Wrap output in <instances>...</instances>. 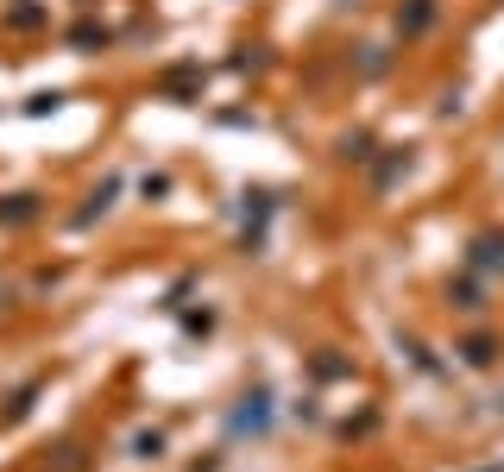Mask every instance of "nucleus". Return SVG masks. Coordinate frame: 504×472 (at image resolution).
Segmentation results:
<instances>
[{
  "instance_id": "f257e3e1",
  "label": "nucleus",
  "mask_w": 504,
  "mask_h": 472,
  "mask_svg": "<svg viewBox=\"0 0 504 472\" xmlns=\"http://www.w3.org/2000/svg\"><path fill=\"white\" fill-rule=\"evenodd\" d=\"M435 13H441V0H403V6H397V32H403V38H416V32H429V25H435Z\"/></svg>"
},
{
  "instance_id": "f03ea898",
  "label": "nucleus",
  "mask_w": 504,
  "mask_h": 472,
  "mask_svg": "<svg viewBox=\"0 0 504 472\" xmlns=\"http://www.w3.org/2000/svg\"><path fill=\"white\" fill-rule=\"evenodd\" d=\"M473 265H480V271H504V234H480L473 239Z\"/></svg>"
},
{
  "instance_id": "7ed1b4c3",
  "label": "nucleus",
  "mask_w": 504,
  "mask_h": 472,
  "mask_svg": "<svg viewBox=\"0 0 504 472\" xmlns=\"http://www.w3.org/2000/svg\"><path fill=\"white\" fill-rule=\"evenodd\" d=\"M454 353L467 359V365H492V359H499V341H492V334H473V341H460Z\"/></svg>"
},
{
  "instance_id": "20e7f679",
  "label": "nucleus",
  "mask_w": 504,
  "mask_h": 472,
  "mask_svg": "<svg viewBox=\"0 0 504 472\" xmlns=\"http://www.w3.org/2000/svg\"><path fill=\"white\" fill-rule=\"evenodd\" d=\"M70 44H76V51H102V44H108V25H95V19H89V25H76V32H70Z\"/></svg>"
},
{
  "instance_id": "39448f33",
  "label": "nucleus",
  "mask_w": 504,
  "mask_h": 472,
  "mask_svg": "<svg viewBox=\"0 0 504 472\" xmlns=\"http://www.w3.org/2000/svg\"><path fill=\"white\" fill-rule=\"evenodd\" d=\"M448 296H454V309H467V315H473V309H486V303H480V290H473V284H454V290H448Z\"/></svg>"
},
{
  "instance_id": "423d86ee",
  "label": "nucleus",
  "mask_w": 504,
  "mask_h": 472,
  "mask_svg": "<svg viewBox=\"0 0 504 472\" xmlns=\"http://www.w3.org/2000/svg\"><path fill=\"white\" fill-rule=\"evenodd\" d=\"M57 108H63V95H57V89H51V95H32V101H25V114H57Z\"/></svg>"
},
{
  "instance_id": "0eeeda50",
  "label": "nucleus",
  "mask_w": 504,
  "mask_h": 472,
  "mask_svg": "<svg viewBox=\"0 0 504 472\" xmlns=\"http://www.w3.org/2000/svg\"><path fill=\"white\" fill-rule=\"evenodd\" d=\"M132 454H139V460H158V454H164V435H139Z\"/></svg>"
},
{
  "instance_id": "6e6552de",
  "label": "nucleus",
  "mask_w": 504,
  "mask_h": 472,
  "mask_svg": "<svg viewBox=\"0 0 504 472\" xmlns=\"http://www.w3.org/2000/svg\"><path fill=\"white\" fill-rule=\"evenodd\" d=\"M0 215H6V221H32V196H13Z\"/></svg>"
}]
</instances>
